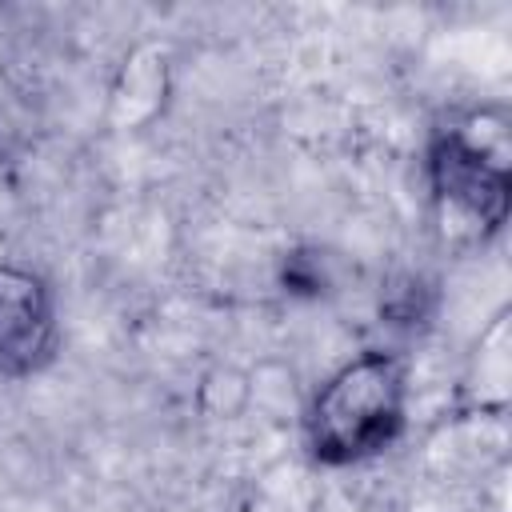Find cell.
I'll list each match as a JSON object with an SVG mask.
<instances>
[{"label":"cell","instance_id":"1","mask_svg":"<svg viewBox=\"0 0 512 512\" xmlns=\"http://www.w3.org/2000/svg\"><path fill=\"white\" fill-rule=\"evenodd\" d=\"M512 148L504 108H468L428 140V188L448 240L484 244L508 224Z\"/></svg>","mask_w":512,"mask_h":512},{"label":"cell","instance_id":"2","mask_svg":"<svg viewBox=\"0 0 512 512\" xmlns=\"http://www.w3.org/2000/svg\"><path fill=\"white\" fill-rule=\"evenodd\" d=\"M408 416V376L400 356L368 348L344 360L300 412L308 452L328 468L364 464L388 452Z\"/></svg>","mask_w":512,"mask_h":512},{"label":"cell","instance_id":"3","mask_svg":"<svg viewBox=\"0 0 512 512\" xmlns=\"http://www.w3.org/2000/svg\"><path fill=\"white\" fill-rule=\"evenodd\" d=\"M56 296L36 268L0 260V372L36 376L56 360Z\"/></svg>","mask_w":512,"mask_h":512},{"label":"cell","instance_id":"4","mask_svg":"<svg viewBox=\"0 0 512 512\" xmlns=\"http://www.w3.org/2000/svg\"><path fill=\"white\" fill-rule=\"evenodd\" d=\"M168 88H172V56H168V48L156 44V40L136 44L124 56V64H120V72L112 80V92H108V124L120 128V132H132V128L152 124L164 112Z\"/></svg>","mask_w":512,"mask_h":512},{"label":"cell","instance_id":"5","mask_svg":"<svg viewBox=\"0 0 512 512\" xmlns=\"http://www.w3.org/2000/svg\"><path fill=\"white\" fill-rule=\"evenodd\" d=\"M512 400V316L500 308L480 332L468 368L460 376L464 416H504Z\"/></svg>","mask_w":512,"mask_h":512},{"label":"cell","instance_id":"6","mask_svg":"<svg viewBox=\"0 0 512 512\" xmlns=\"http://www.w3.org/2000/svg\"><path fill=\"white\" fill-rule=\"evenodd\" d=\"M196 408L208 420H236L252 408V376L236 364H216L196 384Z\"/></svg>","mask_w":512,"mask_h":512}]
</instances>
